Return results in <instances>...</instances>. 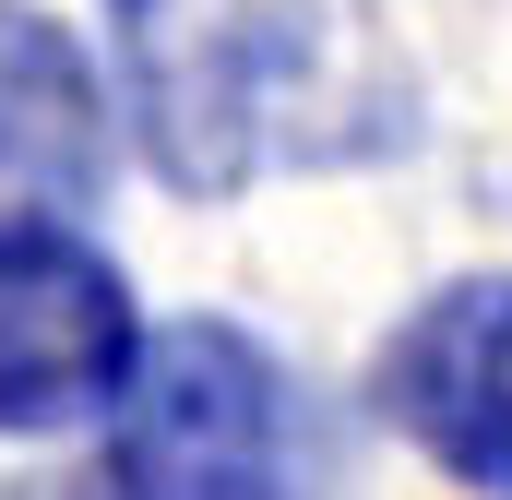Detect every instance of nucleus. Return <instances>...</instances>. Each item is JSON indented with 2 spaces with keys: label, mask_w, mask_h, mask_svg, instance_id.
<instances>
[{
  "label": "nucleus",
  "mask_w": 512,
  "mask_h": 500,
  "mask_svg": "<svg viewBox=\"0 0 512 500\" xmlns=\"http://www.w3.org/2000/svg\"><path fill=\"white\" fill-rule=\"evenodd\" d=\"M143 143L179 191L382 167L417 143V72L382 0H215L143 48Z\"/></svg>",
  "instance_id": "1"
},
{
  "label": "nucleus",
  "mask_w": 512,
  "mask_h": 500,
  "mask_svg": "<svg viewBox=\"0 0 512 500\" xmlns=\"http://www.w3.org/2000/svg\"><path fill=\"white\" fill-rule=\"evenodd\" d=\"M108 417L120 441H108L96 500H334V453L298 381L215 310L143 334Z\"/></svg>",
  "instance_id": "2"
},
{
  "label": "nucleus",
  "mask_w": 512,
  "mask_h": 500,
  "mask_svg": "<svg viewBox=\"0 0 512 500\" xmlns=\"http://www.w3.org/2000/svg\"><path fill=\"white\" fill-rule=\"evenodd\" d=\"M131 358H143L131 286L72 239V227L0 239V441L108 417Z\"/></svg>",
  "instance_id": "3"
},
{
  "label": "nucleus",
  "mask_w": 512,
  "mask_h": 500,
  "mask_svg": "<svg viewBox=\"0 0 512 500\" xmlns=\"http://www.w3.org/2000/svg\"><path fill=\"white\" fill-rule=\"evenodd\" d=\"M370 405L477 500H512V274H453L393 322Z\"/></svg>",
  "instance_id": "4"
},
{
  "label": "nucleus",
  "mask_w": 512,
  "mask_h": 500,
  "mask_svg": "<svg viewBox=\"0 0 512 500\" xmlns=\"http://www.w3.org/2000/svg\"><path fill=\"white\" fill-rule=\"evenodd\" d=\"M108 191V84L72 24L0 0V239L72 227Z\"/></svg>",
  "instance_id": "5"
},
{
  "label": "nucleus",
  "mask_w": 512,
  "mask_h": 500,
  "mask_svg": "<svg viewBox=\"0 0 512 500\" xmlns=\"http://www.w3.org/2000/svg\"><path fill=\"white\" fill-rule=\"evenodd\" d=\"M108 12H120V24H155V12H167V0H108Z\"/></svg>",
  "instance_id": "6"
}]
</instances>
